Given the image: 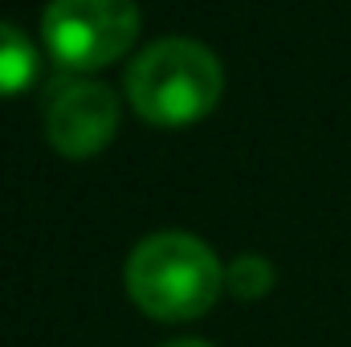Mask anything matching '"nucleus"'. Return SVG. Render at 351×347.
Masks as SVG:
<instances>
[{"label":"nucleus","mask_w":351,"mask_h":347,"mask_svg":"<svg viewBox=\"0 0 351 347\" xmlns=\"http://www.w3.org/2000/svg\"><path fill=\"white\" fill-rule=\"evenodd\" d=\"M41 37L49 58L70 70L90 74L119 62L139 37L135 0H49L41 16Z\"/></svg>","instance_id":"nucleus-3"},{"label":"nucleus","mask_w":351,"mask_h":347,"mask_svg":"<svg viewBox=\"0 0 351 347\" xmlns=\"http://www.w3.org/2000/svg\"><path fill=\"white\" fill-rule=\"evenodd\" d=\"M41 74V53L37 45L8 21H0V98L25 94Z\"/></svg>","instance_id":"nucleus-5"},{"label":"nucleus","mask_w":351,"mask_h":347,"mask_svg":"<svg viewBox=\"0 0 351 347\" xmlns=\"http://www.w3.org/2000/svg\"><path fill=\"white\" fill-rule=\"evenodd\" d=\"M164 347H213V344H204V339H176V344H164Z\"/></svg>","instance_id":"nucleus-7"},{"label":"nucleus","mask_w":351,"mask_h":347,"mask_svg":"<svg viewBox=\"0 0 351 347\" xmlns=\"http://www.w3.org/2000/svg\"><path fill=\"white\" fill-rule=\"evenodd\" d=\"M221 290V261L192 233H152L127 258V294L152 319H200L204 311H213Z\"/></svg>","instance_id":"nucleus-1"},{"label":"nucleus","mask_w":351,"mask_h":347,"mask_svg":"<svg viewBox=\"0 0 351 347\" xmlns=\"http://www.w3.org/2000/svg\"><path fill=\"white\" fill-rule=\"evenodd\" d=\"M225 290L241 302H254V298H265L274 290V265L258 254H241L237 261L225 265Z\"/></svg>","instance_id":"nucleus-6"},{"label":"nucleus","mask_w":351,"mask_h":347,"mask_svg":"<svg viewBox=\"0 0 351 347\" xmlns=\"http://www.w3.org/2000/svg\"><path fill=\"white\" fill-rule=\"evenodd\" d=\"M119 135V98L94 78H62L45 98V139L66 160H90Z\"/></svg>","instance_id":"nucleus-4"},{"label":"nucleus","mask_w":351,"mask_h":347,"mask_svg":"<svg viewBox=\"0 0 351 347\" xmlns=\"http://www.w3.org/2000/svg\"><path fill=\"white\" fill-rule=\"evenodd\" d=\"M225 70L217 53L192 37L147 45L127 70V98L139 119L156 127H192L221 102Z\"/></svg>","instance_id":"nucleus-2"}]
</instances>
